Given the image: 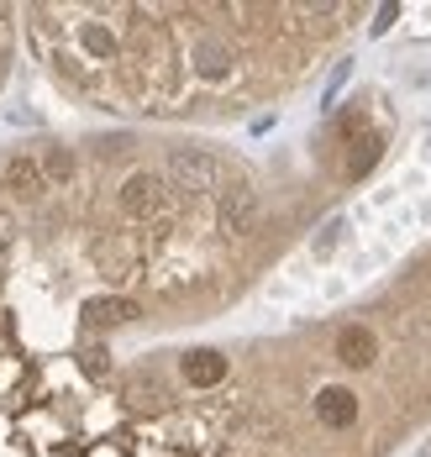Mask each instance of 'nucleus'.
<instances>
[{
    "label": "nucleus",
    "instance_id": "nucleus-2",
    "mask_svg": "<svg viewBox=\"0 0 431 457\" xmlns=\"http://www.w3.org/2000/svg\"><path fill=\"white\" fill-rule=\"evenodd\" d=\"M163 179L158 174H132V179L121 184V211L132 216V221H147V216H158L163 211Z\"/></svg>",
    "mask_w": 431,
    "mask_h": 457
},
{
    "label": "nucleus",
    "instance_id": "nucleus-5",
    "mask_svg": "<svg viewBox=\"0 0 431 457\" xmlns=\"http://www.w3.org/2000/svg\"><path fill=\"white\" fill-rule=\"evenodd\" d=\"M374 353H379V342H374L369 326H342V331H336V358L347 368H369Z\"/></svg>",
    "mask_w": 431,
    "mask_h": 457
},
{
    "label": "nucleus",
    "instance_id": "nucleus-6",
    "mask_svg": "<svg viewBox=\"0 0 431 457\" xmlns=\"http://www.w3.org/2000/svg\"><path fill=\"white\" fill-rule=\"evenodd\" d=\"M221 221L232 231H247L258 221V195H253L247 184H227V189H221Z\"/></svg>",
    "mask_w": 431,
    "mask_h": 457
},
{
    "label": "nucleus",
    "instance_id": "nucleus-11",
    "mask_svg": "<svg viewBox=\"0 0 431 457\" xmlns=\"http://www.w3.org/2000/svg\"><path fill=\"white\" fill-rule=\"evenodd\" d=\"M379 147H384L379 137H358V142H352V158H347V179H363V174L379 163Z\"/></svg>",
    "mask_w": 431,
    "mask_h": 457
},
{
    "label": "nucleus",
    "instance_id": "nucleus-12",
    "mask_svg": "<svg viewBox=\"0 0 431 457\" xmlns=\"http://www.w3.org/2000/svg\"><path fill=\"white\" fill-rule=\"evenodd\" d=\"M11 231H16V216H11V211H0V253L11 247Z\"/></svg>",
    "mask_w": 431,
    "mask_h": 457
},
{
    "label": "nucleus",
    "instance_id": "nucleus-3",
    "mask_svg": "<svg viewBox=\"0 0 431 457\" xmlns=\"http://www.w3.org/2000/svg\"><path fill=\"white\" fill-rule=\"evenodd\" d=\"M0 179H5V189H11L16 200H43V189H48L43 169H37V158H27V153H11L5 169H0Z\"/></svg>",
    "mask_w": 431,
    "mask_h": 457
},
{
    "label": "nucleus",
    "instance_id": "nucleus-7",
    "mask_svg": "<svg viewBox=\"0 0 431 457\" xmlns=\"http://www.w3.org/2000/svg\"><path fill=\"white\" fill-rule=\"evenodd\" d=\"M85 320L105 331V326H127V320H137V300H127V295H105V300H90L85 305Z\"/></svg>",
    "mask_w": 431,
    "mask_h": 457
},
{
    "label": "nucleus",
    "instance_id": "nucleus-4",
    "mask_svg": "<svg viewBox=\"0 0 431 457\" xmlns=\"http://www.w3.org/2000/svg\"><path fill=\"white\" fill-rule=\"evenodd\" d=\"M316 415H321V426L347 431V426L358 420V395H352V389H321V395H316Z\"/></svg>",
    "mask_w": 431,
    "mask_h": 457
},
{
    "label": "nucleus",
    "instance_id": "nucleus-10",
    "mask_svg": "<svg viewBox=\"0 0 431 457\" xmlns=\"http://www.w3.org/2000/svg\"><path fill=\"white\" fill-rule=\"evenodd\" d=\"M37 169H43L48 184H69L74 179V153H69V147H48V153L37 158Z\"/></svg>",
    "mask_w": 431,
    "mask_h": 457
},
{
    "label": "nucleus",
    "instance_id": "nucleus-1",
    "mask_svg": "<svg viewBox=\"0 0 431 457\" xmlns=\"http://www.w3.org/2000/svg\"><path fill=\"white\" fill-rule=\"evenodd\" d=\"M169 174L185 184V189H216V184L227 179L221 158L205 153V147H174V153H169Z\"/></svg>",
    "mask_w": 431,
    "mask_h": 457
},
{
    "label": "nucleus",
    "instance_id": "nucleus-8",
    "mask_svg": "<svg viewBox=\"0 0 431 457\" xmlns=\"http://www.w3.org/2000/svg\"><path fill=\"white\" fill-rule=\"evenodd\" d=\"M179 368H185V384H195V389H211V384H221V378H227V358H221V353H211V347H205V353H190Z\"/></svg>",
    "mask_w": 431,
    "mask_h": 457
},
{
    "label": "nucleus",
    "instance_id": "nucleus-9",
    "mask_svg": "<svg viewBox=\"0 0 431 457\" xmlns=\"http://www.w3.org/2000/svg\"><path fill=\"white\" fill-rule=\"evenodd\" d=\"M195 69L211 74V79L227 74V69H232V47L221 43V37H200V43H195Z\"/></svg>",
    "mask_w": 431,
    "mask_h": 457
}]
</instances>
